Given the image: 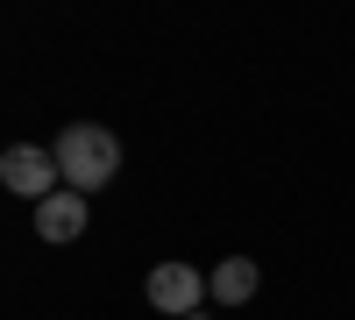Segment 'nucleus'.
I'll return each instance as SVG.
<instances>
[{
	"label": "nucleus",
	"instance_id": "obj_1",
	"mask_svg": "<svg viewBox=\"0 0 355 320\" xmlns=\"http://www.w3.org/2000/svg\"><path fill=\"white\" fill-rule=\"evenodd\" d=\"M50 157L64 171V192H85V199L121 178V142H114V128H100V121H71L50 142Z\"/></svg>",
	"mask_w": 355,
	"mask_h": 320
},
{
	"label": "nucleus",
	"instance_id": "obj_2",
	"mask_svg": "<svg viewBox=\"0 0 355 320\" xmlns=\"http://www.w3.org/2000/svg\"><path fill=\"white\" fill-rule=\"evenodd\" d=\"M0 185L15 199H28V207H43L50 192H64V171H57V157L43 142H8V150H0Z\"/></svg>",
	"mask_w": 355,
	"mask_h": 320
},
{
	"label": "nucleus",
	"instance_id": "obj_3",
	"mask_svg": "<svg viewBox=\"0 0 355 320\" xmlns=\"http://www.w3.org/2000/svg\"><path fill=\"white\" fill-rule=\"evenodd\" d=\"M142 299H150L157 313H171V320H185V313H206V278L192 271V264H157L150 278H142Z\"/></svg>",
	"mask_w": 355,
	"mask_h": 320
},
{
	"label": "nucleus",
	"instance_id": "obj_4",
	"mask_svg": "<svg viewBox=\"0 0 355 320\" xmlns=\"http://www.w3.org/2000/svg\"><path fill=\"white\" fill-rule=\"evenodd\" d=\"M85 228H93V199H85V192H50L43 207H36V235H43L50 249L78 242Z\"/></svg>",
	"mask_w": 355,
	"mask_h": 320
},
{
	"label": "nucleus",
	"instance_id": "obj_5",
	"mask_svg": "<svg viewBox=\"0 0 355 320\" xmlns=\"http://www.w3.org/2000/svg\"><path fill=\"white\" fill-rule=\"evenodd\" d=\"M256 292H263L256 256H220V264L206 271V299H214V306H249Z\"/></svg>",
	"mask_w": 355,
	"mask_h": 320
},
{
	"label": "nucleus",
	"instance_id": "obj_6",
	"mask_svg": "<svg viewBox=\"0 0 355 320\" xmlns=\"http://www.w3.org/2000/svg\"><path fill=\"white\" fill-rule=\"evenodd\" d=\"M185 320H214V313H185Z\"/></svg>",
	"mask_w": 355,
	"mask_h": 320
},
{
	"label": "nucleus",
	"instance_id": "obj_7",
	"mask_svg": "<svg viewBox=\"0 0 355 320\" xmlns=\"http://www.w3.org/2000/svg\"><path fill=\"white\" fill-rule=\"evenodd\" d=\"M0 150H8V142H0Z\"/></svg>",
	"mask_w": 355,
	"mask_h": 320
}]
</instances>
